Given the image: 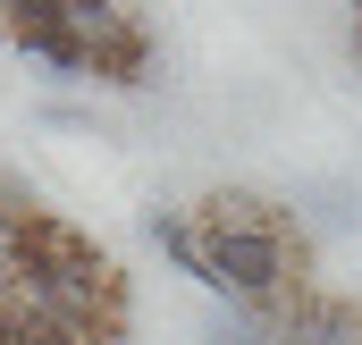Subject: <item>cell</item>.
Instances as JSON below:
<instances>
[{
    "instance_id": "1",
    "label": "cell",
    "mask_w": 362,
    "mask_h": 345,
    "mask_svg": "<svg viewBox=\"0 0 362 345\" xmlns=\"http://www.w3.org/2000/svg\"><path fill=\"white\" fill-rule=\"evenodd\" d=\"M202 261H211V295H228L236 312H253L262 329H278L312 286H303V228L262 202V194H245V185H228V194H211L202 202Z\"/></svg>"
},
{
    "instance_id": "2",
    "label": "cell",
    "mask_w": 362,
    "mask_h": 345,
    "mask_svg": "<svg viewBox=\"0 0 362 345\" xmlns=\"http://www.w3.org/2000/svg\"><path fill=\"white\" fill-rule=\"evenodd\" d=\"M8 269H17V295L34 303V312H51V320H68V329H85V337H118V320H127V286H118V269L110 253L93 245L85 228H68L59 211H34L17 236H8Z\"/></svg>"
},
{
    "instance_id": "3",
    "label": "cell",
    "mask_w": 362,
    "mask_h": 345,
    "mask_svg": "<svg viewBox=\"0 0 362 345\" xmlns=\"http://www.w3.org/2000/svg\"><path fill=\"white\" fill-rule=\"evenodd\" d=\"M144 228H152V245H160V253L177 261V269L194 278V286H211V261H202V228H194L185 211H152Z\"/></svg>"
},
{
    "instance_id": "4",
    "label": "cell",
    "mask_w": 362,
    "mask_h": 345,
    "mask_svg": "<svg viewBox=\"0 0 362 345\" xmlns=\"http://www.w3.org/2000/svg\"><path fill=\"white\" fill-rule=\"evenodd\" d=\"M295 320H312L329 345H362V303H346V295H303ZM278 329H286V320H278Z\"/></svg>"
},
{
    "instance_id": "5",
    "label": "cell",
    "mask_w": 362,
    "mask_h": 345,
    "mask_svg": "<svg viewBox=\"0 0 362 345\" xmlns=\"http://www.w3.org/2000/svg\"><path fill=\"white\" fill-rule=\"evenodd\" d=\"M202 345H278V329H262L253 312H228V320H211Z\"/></svg>"
},
{
    "instance_id": "6",
    "label": "cell",
    "mask_w": 362,
    "mask_h": 345,
    "mask_svg": "<svg viewBox=\"0 0 362 345\" xmlns=\"http://www.w3.org/2000/svg\"><path fill=\"white\" fill-rule=\"evenodd\" d=\"M42 118H51V127H68V135H93V110H76V101H51Z\"/></svg>"
},
{
    "instance_id": "7",
    "label": "cell",
    "mask_w": 362,
    "mask_h": 345,
    "mask_svg": "<svg viewBox=\"0 0 362 345\" xmlns=\"http://www.w3.org/2000/svg\"><path fill=\"white\" fill-rule=\"evenodd\" d=\"M278 345H329V337H320L312 320H295V312H286V329H278Z\"/></svg>"
}]
</instances>
